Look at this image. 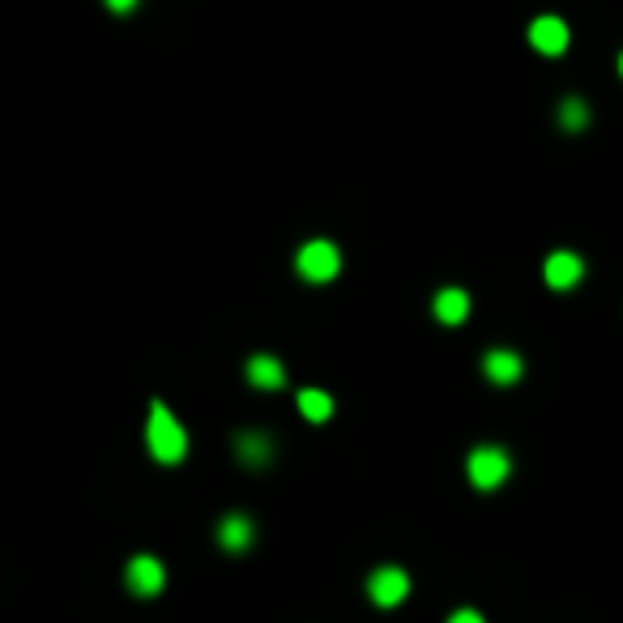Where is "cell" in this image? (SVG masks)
Segmentation results:
<instances>
[{"label":"cell","instance_id":"cell-12","mask_svg":"<svg viewBox=\"0 0 623 623\" xmlns=\"http://www.w3.org/2000/svg\"><path fill=\"white\" fill-rule=\"evenodd\" d=\"M244 372H248V380L257 389H282L286 385V372H282V363L274 355H252Z\"/></svg>","mask_w":623,"mask_h":623},{"label":"cell","instance_id":"cell-8","mask_svg":"<svg viewBox=\"0 0 623 623\" xmlns=\"http://www.w3.org/2000/svg\"><path fill=\"white\" fill-rule=\"evenodd\" d=\"M530 43H534V52H542V56H564L568 52V26L559 18H538L530 26Z\"/></svg>","mask_w":623,"mask_h":623},{"label":"cell","instance_id":"cell-1","mask_svg":"<svg viewBox=\"0 0 623 623\" xmlns=\"http://www.w3.org/2000/svg\"><path fill=\"white\" fill-rule=\"evenodd\" d=\"M146 444H150L154 461H163V466H175V461H184V453H188V431L163 402H150Z\"/></svg>","mask_w":623,"mask_h":623},{"label":"cell","instance_id":"cell-4","mask_svg":"<svg viewBox=\"0 0 623 623\" xmlns=\"http://www.w3.org/2000/svg\"><path fill=\"white\" fill-rule=\"evenodd\" d=\"M124 581H129L137 598H154L158 589L167 585V568H163V559H154V555H137V559H129V568H124Z\"/></svg>","mask_w":623,"mask_h":623},{"label":"cell","instance_id":"cell-7","mask_svg":"<svg viewBox=\"0 0 623 623\" xmlns=\"http://www.w3.org/2000/svg\"><path fill=\"white\" fill-rule=\"evenodd\" d=\"M483 372H487V380H491V385L508 389V385H517V380H521L525 363H521V355H517V350H504V346H495V350H487V355H483Z\"/></svg>","mask_w":623,"mask_h":623},{"label":"cell","instance_id":"cell-16","mask_svg":"<svg viewBox=\"0 0 623 623\" xmlns=\"http://www.w3.org/2000/svg\"><path fill=\"white\" fill-rule=\"evenodd\" d=\"M449 623H487V619L478 615V611H457V615H453Z\"/></svg>","mask_w":623,"mask_h":623},{"label":"cell","instance_id":"cell-15","mask_svg":"<svg viewBox=\"0 0 623 623\" xmlns=\"http://www.w3.org/2000/svg\"><path fill=\"white\" fill-rule=\"evenodd\" d=\"M103 5H107L111 13H133V9H137V0H103Z\"/></svg>","mask_w":623,"mask_h":623},{"label":"cell","instance_id":"cell-6","mask_svg":"<svg viewBox=\"0 0 623 623\" xmlns=\"http://www.w3.org/2000/svg\"><path fill=\"white\" fill-rule=\"evenodd\" d=\"M367 594H372L376 606H397L410 594V577L402 568H376L372 581H367Z\"/></svg>","mask_w":623,"mask_h":623},{"label":"cell","instance_id":"cell-3","mask_svg":"<svg viewBox=\"0 0 623 623\" xmlns=\"http://www.w3.org/2000/svg\"><path fill=\"white\" fill-rule=\"evenodd\" d=\"M338 269H342V252H338V244H329V239H312L295 257V274L303 282H333Z\"/></svg>","mask_w":623,"mask_h":623},{"label":"cell","instance_id":"cell-11","mask_svg":"<svg viewBox=\"0 0 623 623\" xmlns=\"http://www.w3.org/2000/svg\"><path fill=\"white\" fill-rule=\"evenodd\" d=\"M218 542H222V551H231V555L248 551V547H252V521H248L244 513L222 517V521H218Z\"/></svg>","mask_w":623,"mask_h":623},{"label":"cell","instance_id":"cell-17","mask_svg":"<svg viewBox=\"0 0 623 623\" xmlns=\"http://www.w3.org/2000/svg\"><path fill=\"white\" fill-rule=\"evenodd\" d=\"M619 73H623V56H619Z\"/></svg>","mask_w":623,"mask_h":623},{"label":"cell","instance_id":"cell-10","mask_svg":"<svg viewBox=\"0 0 623 623\" xmlns=\"http://www.w3.org/2000/svg\"><path fill=\"white\" fill-rule=\"evenodd\" d=\"M431 312H436L440 325H461L470 316V295L461 286H444V291L431 299Z\"/></svg>","mask_w":623,"mask_h":623},{"label":"cell","instance_id":"cell-5","mask_svg":"<svg viewBox=\"0 0 623 623\" xmlns=\"http://www.w3.org/2000/svg\"><path fill=\"white\" fill-rule=\"evenodd\" d=\"M542 278H547L551 291H572V286L585 278V261L577 257V252L559 248V252H551V257L542 261Z\"/></svg>","mask_w":623,"mask_h":623},{"label":"cell","instance_id":"cell-9","mask_svg":"<svg viewBox=\"0 0 623 623\" xmlns=\"http://www.w3.org/2000/svg\"><path fill=\"white\" fill-rule=\"evenodd\" d=\"M235 457L244 461V466L261 470V466L274 461V440H269L265 431H239V436H235Z\"/></svg>","mask_w":623,"mask_h":623},{"label":"cell","instance_id":"cell-14","mask_svg":"<svg viewBox=\"0 0 623 623\" xmlns=\"http://www.w3.org/2000/svg\"><path fill=\"white\" fill-rule=\"evenodd\" d=\"M559 124H564L568 133H581L589 124V107L581 99H564V107H559Z\"/></svg>","mask_w":623,"mask_h":623},{"label":"cell","instance_id":"cell-13","mask_svg":"<svg viewBox=\"0 0 623 623\" xmlns=\"http://www.w3.org/2000/svg\"><path fill=\"white\" fill-rule=\"evenodd\" d=\"M299 410H303V419H308V423H325L333 414V397L321 393V389H303L299 393Z\"/></svg>","mask_w":623,"mask_h":623},{"label":"cell","instance_id":"cell-2","mask_svg":"<svg viewBox=\"0 0 623 623\" xmlns=\"http://www.w3.org/2000/svg\"><path fill=\"white\" fill-rule=\"evenodd\" d=\"M466 474H470V483L478 491H495L508 474H513V457H508L500 444H478V449L470 453V461H466Z\"/></svg>","mask_w":623,"mask_h":623}]
</instances>
